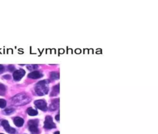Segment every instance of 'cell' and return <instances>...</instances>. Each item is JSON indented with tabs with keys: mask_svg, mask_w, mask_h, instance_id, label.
I'll list each match as a JSON object with an SVG mask.
<instances>
[{
	"mask_svg": "<svg viewBox=\"0 0 158 134\" xmlns=\"http://www.w3.org/2000/svg\"><path fill=\"white\" fill-rule=\"evenodd\" d=\"M49 81L44 80L38 82L35 87V91L39 96H44L48 93L49 91Z\"/></svg>",
	"mask_w": 158,
	"mask_h": 134,
	"instance_id": "obj_1",
	"label": "cell"
},
{
	"mask_svg": "<svg viewBox=\"0 0 158 134\" xmlns=\"http://www.w3.org/2000/svg\"><path fill=\"white\" fill-rule=\"evenodd\" d=\"M12 100L14 105L16 106L25 105L31 101L30 97L25 93L18 94L16 96H14Z\"/></svg>",
	"mask_w": 158,
	"mask_h": 134,
	"instance_id": "obj_2",
	"label": "cell"
},
{
	"mask_svg": "<svg viewBox=\"0 0 158 134\" xmlns=\"http://www.w3.org/2000/svg\"><path fill=\"white\" fill-rule=\"evenodd\" d=\"M39 125V120L37 119L31 120L28 122L29 129L32 134H39V129L38 128Z\"/></svg>",
	"mask_w": 158,
	"mask_h": 134,
	"instance_id": "obj_3",
	"label": "cell"
},
{
	"mask_svg": "<svg viewBox=\"0 0 158 134\" xmlns=\"http://www.w3.org/2000/svg\"><path fill=\"white\" fill-rule=\"evenodd\" d=\"M44 127L46 129H52L56 128V125L53 122L52 118L51 116H48L46 117Z\"/></svg>",
	"mask_w": 158,
	"mask_h": 134,
	"instance_id": "obj_4",
	"label": "cell"
},
{
	"mask_svg": "<svg viewBox=\"0 0 158 134\" xmlns=\"http://www.w3.org/2000/svg\"><path fill=\"white\" fill-rule=\"evenodd\" d=\"M34 103L38 108L40 109L41 110L45 111L47 109L46 102L43 100H36L35 101Z\"/></svg>",
	"mask_w": 158,
	"mask_h": 134,
	"instance_id": "obj_5",
	"label": "cell"
},
{
	"mask_svg": "<svg viewBox=\"0 0 158 134\" xmlns=\"http://www.w3.org/2000/svg\"><path fill=\"white\" fill-rule=\"evenodd\" d=\"M25 71L23 69L15 70L13 73V77L15 81H19L25 75Z\"/></svg>",
	"mask_w": 158,
	"mask_h": 134,
	"instance_id": "obj_6",
	"label": "cell"
},
{
	"mask_svg": "<svg viewBox=\"0 0 158 134\" xmlns=\"http://www.w3.org/2000/svg\"><path fill=\"white\" fill-rule=\"evenodd\" d=\"M2 125L3 127L5 129L8 133H9V134H14L16 130L13 128L11 127L9 124V122L7 120H3L2 122Z\"/></svg>",
	"mask_w": 158,
	"mask_h": 134,
	"instance_id": "obj_7",
	"label": "cell"
},
{
	"mask_svg": "<svg viewBox=\"0 0 158 134\" xmlns=\"http://www.w3.org/2000/svg\"><path fill=\"white\" fill-rule=\"evenodd\" d=\"M43 75L39 71H34L32 72L29 73L28 77L31 79H37L40 78L42 77Z\"/></svg>",
	"mask_w": 158,
	"mask_h": 134,
	"instance_id": "obj_8",
	"label": "cell"
},
{
	"mask_svg": "<svg viewBox=\"0 0 158 134\" xmlns=\"http://www.w3.org/2000/svg\"><path fill=\"white\" fill-rule=\"evenodd\" d=\"M14 124L17 127H20L23 125L24 121L22 118H20V117H16L14 118Z\"/></svg>",
	"mask_w": 158,
	"mask_h": 134,
	"instance_id": "obj_9",
	"label": "cell"
},
{
	"mask_svg": "<svg viewBox=\"0 0 158 134\" xmlns=\"http://www.w3.org/2000/svg\"><path fill=\"white\" fill-rule=\"evenodd\" d=\"M59 106V99H54L53 100L52 103L50 106V109L54 111L57 109Z\"/></svg>",
	"mask_w": 158,
	"mask_h": 134,
	"instance_id": "obj_10",
	"label": "cell"
},
{
	"mask_svg": "<svg viewBox=\"0 0 158 134\" xmlns=\"http://www.w3.org/2000/svg\"><path fill=\"white\" fill-rule=\"evenodd\" d=\"M27 113L30 116H35L37 115L38 113L37 111L35 110L32 108H29L27 110Z\"/></svg>",
	"mask_w": 158,
	"mask_h": 134,
	"instance_id": "obj_11",
	"label": "cell"
},
{
	"mask_svg": "<svg viewBox=\"0 0 158 134\" xmlns=\"http://www.w3.org/2000/svg\"><path fill=\"white\" fill-rule=\"evenodd\" d=\"M59 84L57 85H55L53 87V91L51 93V96H56L57 94L59 93Z\"/></svg>",
	"mask_w": 158,
	"mask_h": 134,
	"instance_id": "obj_12",
	"label": "cell"
},
{
	"mask_svg": "<svg viewBox=\"0 0 158 134\" xmlns=\"http://www.w3.org/2000/svg\"><path fill=\"white\" fill-rule=\"evenodd\" d=\"M6 91L5 86L3 84L0 83V96H4Z\"/></svg>",
	"mask_w": 158,
	"mask_h": 134,
	"instance_id": "obj_13",
	"label": "cell"
},
{
	"mask_svg": "<svg viewBox=\"0 0 158 134\" xmlns=\"http://www.w3.org/2000/svg\"><path fill=\"white\" fill-rule=\"evenodd\" d=\"M51 77L53 80H57L59 78V74L56 72H52L51 73Z\"/></svg>",
	"mask_w": 158,
	"mask_h": 134,
	"instance_id": "obj_14",
	"label": "cell"
},
{
	"mask_svg": "<svg viewBox=\"0 0 158 134\" xmlns=\"http://www.w3.org/2000/svg\"><path fill=\"white\" fill-rule=\"evenodd\" d=\"M7 102L6 101L3 99H0V108H4L6 107Z\"/></svg>",
	"mask_w": 158,
	"mask_h": 134,
	"instance_id": "obj_15",
	"label": "cell"
},
{
	"mask_svg": "<svg viewBox=\"0 0 158 134\" xmlns=\"http://www.w3.org/2000/svg\"><path fill=\"white\" fill-rule=\"evenodd\" d=\"M38 66L37 65H28L27 68L29 70H33L37 69Z\"/></svg>",
	"mask_w": 158,
	"mask_h": 134,
	"instance_id": "obj_16",
	"label": "cell"
},
{
	"mask_svg": "<svg viewBox=\"0 0 158 134\" xmlns=\"http://www.w3.org/2000/svg\"><path fill=\"white\" fill-rule=\"evenodd\" d=\"M14 109L12 108H7L5 109L4 112H5V113L7 115L11 114L12 113H13L14 111Z\"/></svg>",
	"mask_w": 158,
	"mask_h": 134,
	"instance_id": "obj_17",
	"label": "cell"
},
{
	"mask_svg": "<svg viewBox=\"0 0 158 134\" xmlns=\"http://www.w3.org/2000/svg\"><path fill=\"white\" fill-rule=\"evenodd\" d=\"M4 70H5V69H4V67L3 65L0 64V74L3 73L4 71Z\"/></svg>",
	"mask_w": 158,
	"mask_h": 134,
	"instance_id": "obj_18",
	"label": "cell"
},
{
	"mask_svg": "<svg viewBox=\"0 0 158 134\" xmlns=\"http://www.w3.org/2000/svg\"><path fill=\"white\" fill-rule=\"evenodd\" d=\"M9 70H10V71H13L14 70L15 68L14 67L13 65H10L9 66Z\"/></svg>",
	"mask_w": 158,
	"mask_h": 134,
	"instance_id": "obj_19",
	"label": "cell"
},
{
	"mask_svg": "<svg viewBox=\"0 0 158 134\" xmlns=\"http://www.w3.org/2000/svg\"><path fill=\"white\" fill-rule=\"evenodd\" d=\"M3 77L5 79H10L11 78V76L9 75H8V74L3 76Z\"/></svg>",
	"mask_w": 158,
	"mask_h": 134,
	"instance_id": "obj_20",
	"label": "cell"
},
{
	"mask_svg": "<svg viewBox=\"0 0 158 134\" xmlns=\"http://www.w3.org/2000/svg\"><path fill=\"white\" fill-rule=\"evenodd\" d=\"M55 119L57 121H59V115H57L55 117Z\"/></svg>",
	"mask_w": 158,
	"mask_h": 134,
	"instance_id": "obj_21",
	"label": "cell"
},
{
	"mask_svg": "<svg viewBox=\"0 0 158 134\" xmlns=\"http://www.w3.org/2000/svg\"><path fill=\"white\" fill-rule=\"evenodd\" d=\"M54 134H60V133H59V131H56L55 132Z\"/></svg>",
	"mask_w": 158,
	"mask_h": 134,
	"instance_id": "obj_22",
	"label": "cell"
},
{
	"mask_svg": "<svg viewBox=\"0 0 158 134\" xmlns=\"http://www.w3.org/2000/svg\"><path fill=\"white\" fill-rule=\"evenodd\" d=\"M0 134H3V133H0Z\"/></svg>",
	"mask_w": 158,
	"mask_h": 134,
	"instance_id": "obj_23",
	"label": "cell"
}]
</instances>
